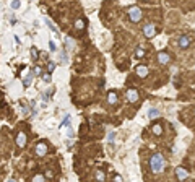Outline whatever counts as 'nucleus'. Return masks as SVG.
Segmentation results:
<instances>
[{
  "label": "nucleus",
  "instance_id": "f257e3e1",
  "mask_svg": "<svg viewBox=\"0 0 195 182\" xmlns=\"http://www.w3.org/2000/svg\"><path fill=\"white\" fill-rule=\"evenodd\" d=\"M150 167H151V172H155V174L163 172L166 167V159L163 158V154H159V153L153 154L151 159H150Z\"/></svg>",
  "mask_w": 195,
  "mask_h": 182
},
{
  "label": "nucleus",
  "instance_id": "f03ea898",
  "mask_svg": "<svg viewBox=\"0 0 195 182\" xmlns=\"http://www.w3.org/2000/svg\"><path fill=\"white\" fill-rule=\"evenodd\" d=\"M128 18H130V21L138 23L141 20V10L138 8V7H132V8L128 10Z\"/></svg>",
  "mask_w": 195,
  "mask_h": 182
},
{
  "label": "nucleus",
  "instance_id": "7ed1b4c3",
  "mask_svg": "<svg viewBox=\"0 0 195 182\" xmlns=\"http://www.w3.org/2000/svg\"><path fill=\"white\" fill-rule=\"evenodd\" d=\"M15 142H16V145H18L20 148H23V146L26 145V133H24V132H18V133H16V137H15Z\"/></svg>",
  "mask_w": 195,
  "mask_h": 182
},
{
  "label": "nucleus",
  "instance_id": "20e7f679",
  "mask_svg": "<svg viewBox=\"0 0 195 182\" xmlns=\"http://www.w3.org/2000/svg\"><path fill=\"white\" fill-rule=\"evenodd\" d=\"M143 34H145L146 37H153V36H155V34H156L155 25H150V23H148V25H145L143 26Z\"/></svg>",
  "mask_w": 195,
  "mask_h": 182
},
{
  "label": "nucleus",
  "instance_id": "39448f33",
  "mask_svg": "<svg viewBox=\"0 0 195 182\" xmlns=\"http://www.w3.org/2000/svg\"><path fill=\"white\" fill-rule=\"evenodd\" d=\"M127 99H128L130 102H137L138 99H140V96H138V91L133 90V88H132V90H127Z\"/></svg>",
  "mask_w": 195,
  "mask_h": 182
},
{
  "label": "nucleus",
  "instance_id": "423d86ee",
  "mask_svg": "<svg viewBox=\"0 0 195 182\" xmlns=\"http://www.w3.org/2000/svg\"><path fill=\"white\" fill-rule=\"evenodd\" d=\"M46 153H47V145L44 142H39L36 145V154L37 156H44Z\"/></svg>",
  "mask_w": 195,
  "mask_h": 182
},
{
  "label": "nucleus",
  "instance_id": "0eeeda50",
  "mask_svg": "<svg viewBox=\"0 0 195 182\" xmlns=\"http://www.w3.org/2000/svg\"><path fill=\"white\" fill-rule=\"evenodd\" d=\"M176 174H177V179L179 181H185L187 177H189V172L184 171L182 167H176Z\"/></svg>",
  "mask_w": 195,
  "mask_h": 182
},
{
  "label": "nucleus",
  "instance_id": "6e6552de",
  "mask_svg": "<svg viewBox=\"0 0 195 182\" xmlns=\"http://www.w3.org/2000/svg\"><path fill=\"white\" fill-rule=\"evenodd\" d=\"M169 60H171L169 54H166V52H159L158 54V62H159V64L166 65V64H169Z\"/></svg>",
  "mask_w": 195,
  "mask_h": 182
},
{
  "label": "nucleus",
  "instance_id": "1a4fd4ad",
  "mask_svg": "<svg viewBox=\"0 0 195 182\" xmlns=\"http://www.w3.org/2000/svg\"><path fill=\"white\" fill-rule=\"evenodd\" d=\"M189 44H190V37H189V36H180V39H179V47L185 49V47H189Z\"/></svg>",
  "mask_w": 195,
  "mask_h": 182
},
{
  "label": "nucleus",
  "instance_id": "9d476101",
  "mask_svg": "<svg viewBox=\"0 0 195 182\" xmlns=\"http://www.w3.org/2000/svg\"><path fill=\"white\" fill-rule=\"evenodd\" d=\"M137 75L140 78H145L146 75H148V68H146L145 65H138V67H137Z\"/></svg>",
  "mask_w": 195,
  "mask_h": 182
},
{
  "label": "nucleus",
  "instance_id": "9b49d317",
  "mask_svg": "<svg viewBox=\"0 0 195 182\" xmlns=\"http://www.w3.org/2000/svg\"><path fill=\"white\" fill-rule=\"evenodd\" d=\"M151 130H153V133H155V135H163V125L161 124H155V125L151 127Z\"/></svg>",
  "mask_w": 195,
  "mask_h": 182
},
{
  "label": "nucleus",
  "instance_id": "f8f14e48",
  "mask_svg": "<svg viewBox=\"0 0 195 182\" xmlns=\"http://www.w3.org/2000/svg\"><path fill=\"white\" fill-rule=\"evenodd\" d=\"M107 102H109V104H116L117 102V94L114 91H111L109 94H107Z\"/></svg>",
  "mask_w": 195,
  "mask_h": 182
},
{
  "label": "nucleus",
  "instance_id": "ddd939ff",
  "mask_svg": "<svg viewBox=\"0 0 195 182\" xmlns=\"http://www.w3.org/2000/svg\"><path fill=\"white\" fill-rule=\"evenodd\" d=\"M158 115H159V111H158V109H155V107H150V109H148V117H150V119H156Z\"/></svg>",
  "mask_w": 195,
  "mask_h": 182
},
{
  "label": "nucleus",
  "instance_id": "4468645a",
  "mask_svg": "<svg viewBox=\"0 0 195 182\" xmlns=\"http://www.w3.org/2000/svg\"><path fill=\"white\" fill-rule=\"evenodd\" d=\"M135 57H137V59H141V57H145V49H143V47H138V49L135 50Z\"/></svg>",
  "mask_w": 195,
  "mask_h": 182
},
{
  "label": "nucleus",
  "instance_id": "2eb2a0df",
  "mask_svg": "<svg viewBox=\"0 0 195 182\" xmlns=\"http://www.w3.org/2000/svg\"><path fill=\"white\" fill-rule=\"evenodd\" d=\"M75 28L78 31H81L83 28H85V21H83V20H76L75 21Z\"/></svg>",
  "mask_w": 195,
  "mask_h": 182
},
{
  "label": "nucleus",
  "instance_id": "dca6fc26",
  "mask_svg": "<svg viewBox=\"0 0 195 182\" xmlns=\"http://www.w3.org/2000/svg\"><path fill=\"white\" fill-rule=\"evenodd\" d=\"M95 176H96V179H98V181H104V179H106V174H104L103 171H99V169L96 171Z\"/></svg>",
  "mask_w": 195,
  "mask_h": 182
},
{
  "label": "nucleus",
  "instance_id": "f3484780",
  "mask_svg": "<svg viewBox=\"0 0 195 182\" xmlns=\"http://www.w3.org/2000/svg\"><path fill=\"white\" fill-rule=\"evenodd\" d=\"M33 75H34V73H31V75H26V77H24V80H23V85H24V86H29V83H31V78H33Z\"/></svg>",
  "mask_w": 195,
  "mask_h": 182
},
{
  "label": "nucleus",
  "instance_id": "a211bd4d",
  "mask_svg": "<svg viewBox=\"0 0 195 182\" xmlns=\"http://www.w3.org/2000/svg\"><path fill=\"white\" fill-rule=\"evenodd\" d=\"M44 21H46V25H47V26H49V28H51L52 31H54V33H57V28H55V25H52V21H51V20L44 18Z\"/></svg>",
  "mask_w": 195,
  "mask_h": 182
},
{
  "label": "nucleus",
  "instance_id": "6ab92c4d",
  "mask_svg": "<svg viewBox=\"0 0 195 182\" xmlns=\"http://www.w3.org/2000/svg\"><path fill=\"white\" fill-rule=\"evenodd\" d=\"M20 5H21V3H20V0H12V3H10V7H12L13 10H18Z\"/></svg>",
  "mask_w": 195,
  "mask_h": 182
},
{
  "label": "nucleus",
  "instance_id": "aec40b11",
  "mask_svg": "<svg viewBox=\"0 0 195 182\" xmlns=\"http://www.w3.org/2000/svg\"><path fill=\"white\" fill-rule=\"evenodd\" d=\"M31 59H33V60L37 59V49H36V47H31Z\"/></svg>",
  "mask_w": 195,
  "mask_h": 182
},
{
  "label": "nucleus",
  "instance_id": "412c9836",
  "mask_svg": "<svg viewBox=\"0 0 195 182\" xmlns=\"http://www.w3.org/2000/svg\"><path fill=\"white\" fill-rule=\"evenodd\" d=\"M47 70H49V73H52V72L55 70V62H49L47 64Z\"/></svg>",
  "mask_w": 195,
  "mask_h": 182
},
{
  "label": "nucleus",
  "instance_id": "4be33fe9",
  "mask_svg": "<svg viewBox=\"0 0 195 182\" xmlns=\"http://www.w3.org/2000/svg\"><path fill=\"white\" fill-rule=\"evenodd\" d=\"M114 140H116V133L111 132L109 135H107V142H109V143H114Z\"/></svg>",
  "mask_w": 195,
  "mask_h": 182
},
{
  "label": "nucleus",
  "instance_id": "5701e85b",
  "mask_svg": "<svg viewBox=\"0 0 195 182\" xmlns=\"http://www.w3.org/2000/svg\"><path fill=\"white\" fill-rule=\"evenodd\" d=\"M43 80L46 81V83H51V73H46V75H43Z\"/></svg>",
  "mask_w": 195,
  "mask_h": 182
},
{
  "label": "nucleus",
  "instance_id": "b1692460",
  "mask_svg": "<svg viewBox=\"0 0 195 182\" xmlns=\"http://www.w3.org/2000/svg\"><path fill=\"white\" fill-rule=\"evenodd\" d=\"M33 181L41 182V181H44V176H41V174H39V176H34V177H33Z\"/></svg>",
  "mask_w": 195,
  "mask_h": 182
},
{
  "label": "nucleus",
  "instance_id": "393cba45",
  "mask_svg": "<svg viewBox=\"0 0 195 182\" xmlns=\"http://www.w3.org/2000/svg\"><path fill=\"white\" fill-rule=\"evenodd\" d=\"M33 73H34V75H39V73H41V68H39V67H36V68L33 70Z\"/></svg>",
  "mask_w": 195,
  "mask_h": 182
},
{
  "label": "nucleus",
  "instance_id": "a878e982",
  "mask_svg": "<svg viewBox=\"0 0 195 182\" xmlns=\"http://www.w3.org/2000/svg\"><path fill=\"white\" fill-rule=\"evenodd\" d=\"M73 135V132H72V127H68V130H67V137L70 138V137Z\"/></svg>",
  "mask_w": 195,
  "mask_h": 182
},
{
  "label": "nucleus",
  "instance_id": "bb28decb",
  "mask_svg": "<svg viewBox=\"0 0 195 182\" xmlns=\"http://www.w3.org/2000/svg\"><path fill=\"white\" fill-rule=\"evenodd\" d=\"M62 64H67V57H65V52H62Z\"/></svg>",
  "mask_w": 195,
  "mask_h": 182
},
{
  "label": "nucleus",
  "instance_id": "cd10ccee",
  "mask_svg": "<svg viewBox=\"0 0 195 182\" xmlns=\"http://www.w3.org/2000/svg\"><path fill=\"white\" fill-rule=\"evenodd\" d=\"M49 47H51V50H55V44L52 42V41H51V42H49Z\"/></svg>",
  "mask_w": 195,
  "mask_h": 182
},
{
  "label": "nucleus",
  "instance_id": "c85d7f7f",
  "mask_svg": "<svg viewBox=\"0 0 195 182\" xmlns=\"http://www.w3.org/2000/svg\"><path fill=\"white\" fill-rule=\"evenodd\" d=\"M143 2H146V0H143Z\"/></svg>",
  "mask_w": 195,
  "mask_h": 182
}]
</instances>
